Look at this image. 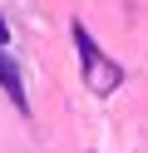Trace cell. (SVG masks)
<instances>
[{
	"instance_id": "6da1fadb",
	"label": "cell",
	"mask_w": 148,
	"mask_h": 153,
	"mask_svg": "<svg viewBox=\"0 0 148 153\" xmlns=\"http://www.w3.org/2000/svg\"><path fill=\"white\" fill-rule=\"evenodd\" d=\"M74 50H79V64H84V79H89V89H94V94H109L118 79H123V69H118L114 59L99 54V45L89 40V30H84L79 20H74Z\"/></svg>"
},
{
	"instance_id": "7a4b0ae2",
	"label": "cell",
	"mask_w": 148,
	"mask_h": 153,
	"mask_svg": "<svg viewBox=\"0 0 148 153\" xmlns=\"http://www.w3.org/2000/svg\"><path fill=\"white\" fill-rule=\"evenodd\" d=\"M5 20H0V89L10 94V104H15L20 114H30V99H25V79H20V69H15V59L5 54Z\"/></svg>"
}]
</instances>
